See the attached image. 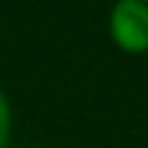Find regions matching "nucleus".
<instances>
[{
    "instance_id": "nucleus-1",
    "label": "nucleus",
    "mask_w": 148,
    "mask_h": 148,
    "mask_svg": "<svg viewBox=\"0 0 148 148\" xmlns=\"http://www.w3.org/2000/svg\"><path fill=\"white\" fill-rule=\"evenodd\" d=\"M110 41L126 55H148V3L115 0L107 14Z\"/></svg>"
},
{
    "instance_id": "nucleus-2",
    "label": "nucleus",
    "mask_w": 148,
    "mask_h": 148,
    "mask_svg": "<svg viewBox=\"0 0 148 148\" xmlns=\"http://www.w3.org/2000/svg\"><path fill=\"white\" fill-rule=\"evenodd\" d=\"M11 132H14V110L8 93L0 88V148L11 145Z\"/></svg>"
},
{
    "instance_id": "nucleus-3",
    "label": "nucleus",
    "mask_w": 148,
    "mask_h": 148,
    "mask_svg": "<svg viewBox=\"0 0 148 148\" xmlns=\"http://www.w3.org/2000/svg\"><path fill=\"white\" fill-rule=\"evenodd\" d=\"M143 3H148V0H143Z\"/></svg>"
}]
</instances>
